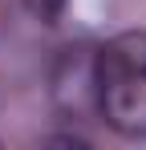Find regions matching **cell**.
Here are the masks:
<instances>
[{
  "label": "cell",
  "mask_w": 146,
  "mask_h": 150,
  "mask_svg": "<svg viewBox=\"0 0 146 150\" xmlns=\"http://www.w3.org/2000/svg\"><path fill=\"white\" fill-rule=\"evenodd\" d=\"M97 114L126 138H146V33H118L94 53Z\"/></svg>",
  "instance_id": "6da1fadb"
},
{
  "label": "cell",
  "mask_w": 146,
  "mask_h": 150,
  "mask_svg": "<svg viewBox=\"0 0 146 150\" xmlns=\"http://www.w3.org/2000/svg\"><path fill=\"white\" fill-rule=\"evenodd\" d=\"M24 8H28L37 21H57L61 8H65V0H24Z\"/></svg>",
  "instance_id": "7a4b0ae2"
}]
</instances>
